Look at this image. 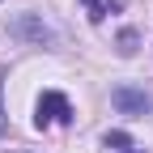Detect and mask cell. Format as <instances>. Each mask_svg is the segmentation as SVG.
Instances as JSON below:
<instances>
[{
  "label": "cell",
  "mask_w": 153,
  "mask_h": 153,
  "mask_svg": "<svg viewBox=\"0 0 153 153\" xmlns=\"http://www.w3.org/2000/svg\"><path fill=\"white\" fill-rule=\"evenodd\" d=\"M72 119V102L64 94L47 89L43 98H38V115H34V128H51V123H68Z\"/></svg>",
  "instance_id": "cell-1"
},
{
  "label": "cell",
  "mask_w": 153,
  "mask_h": 153,
  "mask_svg": "<svg viewBox=\"0 0 153 153\" xmlns=\"http://www.w3.org/2000/svg\"><path fill=\"white\" fill-rule=\"evenodd\" d=\"M111 106L123 111V115H149L153 111V98L145 89H136V85H115L111 89Z\"/></svg>",
  "instance_id": "cell-2"
},
{
  "label": "cell",
  "mask_w": 153,
  "mask_h": 153,
  "mask_svg": "<svg viewBox=\"0 0 153 153\" xmlns=\"http://www.w3.org/2000/svg\"><path fill=\"white\" fill-rule=\"evenodd\" d=\"M17 30H22V34H30L34 43H47V38H51V34H47V26H38L34 17H22V26H17Z\"/></svg>",
  "instance_id": "cell-3"
},
{
  "label": "cell",
  "mask_w": 153,
  "mask_h": 153,
  "mask_svg": "<svg viewBox=\"0 0 153 153\" xmlns=\"http://www.w3.org/2000/svg\"><path fill=\"white\" fill-rule=\"evenodd\" d=\"M102 145H106V149H132V136H128V132H106Z\"/></svg>",
  "instance_id": "cell-4"
},
{
  "label": "cell",
  "mask_w": 153,
  "mask_h": 153,
  "mask_svg": "<svg viewBox=\"0 0 153 153\" xmlns=\"http://www.w3.org/2000/svg\"><path fill=\"white\" fill-rule=\"evenodd\" d=\"M136 43H140L136 30H123V34H119V55H132V51H136Z\"/></svg>",
  "instance_id": "cell-5"
},
{
  "label": "cell",
  "mask_w": 153,
  "mask_h": 153,
  "mask_svg": "<svg viewBox=\"0 0 153 153\" xmlns=\"http://www.w3.org/2000/svg\"><path fill=\"white\" fill-rule=\"evenodd\" d=\"M85 9H89V22H102V17H106V4H102V0H85Z\"/></svg>",
  "instance_id": "cell-6"
},
{
  "label": "cell",
  "mask_w": 153,
  "mask_h": 153,
  "mask_svg": "<svg viewBox=\"0 0 153 153\" xmlns=\"http://www.w3.org/2000/svg\"><path fill=\"white\" fill-rule=\"evenodd\" d=\"M4 128H9V115H4V98H0V136H4Z\"/></svg>",
  "instance_id": "cell-7"
},
{
  "label": "cell",
  "mask_w": 153,
  "mask_h": 153,
  "mask_svg": "<svg viewBox=\"0 0 153 153\" xmlns=\"http://www.w3.org/2000/svg\"><path fill=\"white\" fill-rule=\"evenodd\" d=\"M128 153H140V149H128Z\"/></svg>",
  "instance_id": "cell-8"
}]
</instances>
